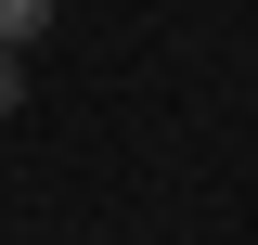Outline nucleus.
<instances>
[{
  "mask_svg": "<svg viewBox=\"0 0 258 245\" xmlns=\"http://www.w3.org/2000/svg\"><path fill=\"white\" fill-rule=\"evenodd\" d=\"M52 39V0H0V52H39Z\"/></svg>",
  "mask_w": 258,
  "mask_h": 245,
  "instance_id": "nucleus-1",
  "label": "nucleus"
},
{
  "mask_svg": "<svg viewBox=\"0 0 258 245\" xmlns=\"http://www.w3.org/2000/svg\"><path fill=\"white\" fill-rule=\"evenodd\" d=\"M13 103H26V52H0V116H13Z\"/></svg>",
  "mask_w": 258,
  "mask_h": 245,
  "instance_id": "nucleus-2",
  "label": "nucleus"
}]
</instances>
